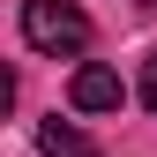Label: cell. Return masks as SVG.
<instances>
[{
	"instance_id": "obj_1",
	"label": "cell",
	"mask_w": 157,
	"mask_h": 157,
	"mask_svg": "<svg viewBox=\"0 0 157 157\" xmlns=\"http://www.w3.org/2000/svg\"><path fill=\"white\" fill-rule=\"evenodd\" d=\"M23 37L30 52H52V60H75L90 45V15L75 0H23Z\"/></svg>"
},
{
	"instance_id": "obj_2",
	"label": "cell",
	"mask_w": 157,
	"mask_h": 157,
	"mask_svg": "<svg viewBox=\"0 0 157 157\" xmlns=\"http://www.w3.org/2000/svg\"><path fill=\"white\" fill-rule=\"evenodd\" d=\"M67 105H75V112H120V105H127V82H120L112 67H75Z\"/></svg>"
},
{
	"instance_id": "obj_3",
	"label": "cell",
	"mask_w": 157,
	"mask_h": 157,
	"mask_svg": "<svg viewBox=\"0 0 157 157\" xmlns=\"http://www.w3.org/2000/svg\"><path fill=\"white\" fill-rule=\"evenodd\" d=\"M37 150H45V157H97V142H90L82 127H67L60 112H52V120H37Z\"/></svg>"
},
{
	"instance_id": "obj_4",
	"label": "cell",
	"mask_w": 157,
	"mask_h": 157,
	"mask_svg": "<svg viewBox=\"0 0 157 157\" xmlns=\"http://www.w3.org/2000/svg\"><path fill=\"white\" fill-rule=\"evenodd\" d=\"M142 105L157 112V52H150V60H142Z\"/></svg>"
}]
</instances>
